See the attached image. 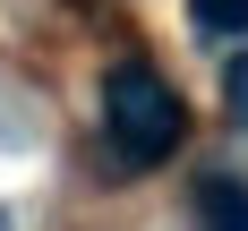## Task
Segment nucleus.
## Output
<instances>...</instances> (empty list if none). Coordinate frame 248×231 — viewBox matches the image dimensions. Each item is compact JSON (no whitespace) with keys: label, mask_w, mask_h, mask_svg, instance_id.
<instances>
[{"label":"nucleus","mask_w":248,"mask_h":231,"mask_svg":"<svg viewBox=\"0 0 248 231\" xmlns=\"http://www.w3.org/2000/svg\"><path fill=\"white\" fill-rule=\"evenodd\" d=\"M188 17H197V34H214V43H240L248 34V0H188Z\"/></svg>","instance_id":"nucleus-3"},{"label":"nucleus","mask_w":248,"mask_h":231,"mask_svg":"<svg viewBox=\"0 0 248 231\" xmlns=\"http://www.w3.org/2000/svg\"><path fill=\"white\" fill-rule=\"evenodd\" d=\"M188 137V103L171 94V77H154L146 60H120L103 77V146L120 171H154L171 163V146Z\"/></svg>","instance_id":"nucleus-1"},{"label":"nucleus","mask_w":248,"mask_h":231,"mask_svg":"<svg viewBox=\"0 0 248 231\" xmlns=\"http://www.w3.org/2000/svg\"><path fill=\"white\" fill-rule=\"evenodd\" d=\"M231 120L248 128V51H240V60H231Z\"/></svg>","instance_id":"nucleus-4"},{"label":"nucleus","mask_w":248,"mask_h":231,"mask_svg":"<svg viewBox=\"0 0 248 231\" xmlns=\"http://www.w3.org/2000/svg\"><path fill=\"white\" fill-rule=\"evenodd\" d=\"M197 231H248V180L240 171H205L197 180Z\"/></svg>","instance_id":"nucleus-2"}]
</instances>
